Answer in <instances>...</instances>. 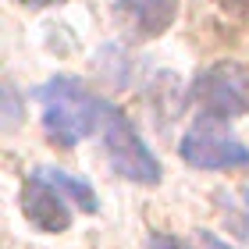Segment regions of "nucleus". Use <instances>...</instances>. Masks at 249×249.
Wrapping results in <instances>:
<instances>
[{
	"label": "nucleus",
	"mask_w": 249,
	"mask_h": 249,
	"mask_svg": "<svg viewBox=\"0 0 249 249\" xmlns=\"http://www.w3.org/2000/svg\"><path fill=\"white\" fill-rule=\"evenodd\" d=\"M25 7H50V4H64V0H18Z\"/></svg>",
	"instance_id": "12"
},
{
	"label": "nucleus",
	"mask_w": 249,
	"mask_h": 249,
	"mask_svg": "<svg viewBox=\"0 0 249 249\" xmlns=\"http://www.w3.org/2000/svg\"><path fill=\"white\" fill-rule=\"evenodd\" d=\"M178 153H182V160L189 167H203V171H213V167H246L249 164V150L224 128V118H213V114H203L182 135Z\"/></svg>",
	"instance_id": "3"
},
{
	"label": "nucleus",
	"mask_w": 249,
	"mask_h": 249,
	"mask_svg": "<svg viewBox=\"0 0 249 249\" xmlns=\"http://www.w3.org/2000/svg\"><path fill=\"white\" fill-rule=\"evenodd\" d=\"M104 142H107V157L110 167L128 178L135 185H157L160 182V164L157 157L146 150L142 135L135 132V124L128 121V114L118 107L104 104Z\"/></svg>",
	"instance_id": "2"
},
{
	"label": "nucleus",
	"mask_w": 249,
	"mask_h": 249,
	"mask_svg": "<svg viewBox=\"0 0 249 249\" xmlns=\"http://www.w3.org/2000/svg\"><path fill=\"white\" fill-rule=\"evenodd\" d=\"M192 100L203 107V114L213 118H239L249 110V71L235 61L210 64L207 71L196 75Z\"/></svg>",
	"instance_id": "4"
},
{
	"label": "nucleus",
	"mask_w": 249,
	"mask_h": 249,
	"mask_svg": "<svg viewBox=\"0 0 249 249\" xmlns=\"http://www.w3.org/2000/svg\"><path fill=\"white\" fill-rule=\"evenodd\" d=\"M150 249H185V242L171 239V235H153V239H150Z\"/></svg>",
	"instance_id": "10"
},
{
	"label": "nucleus",
	"mask_w": 249,
	"mask_h": 249,
	"mask_svg": "<svg viewBox=\"0 0 249 249\" xmlns=\"http://www.w3.org/2000/svg\"><path fill=\"white\" fill-rule=\"evenodd\" d=\"M36 175H39V178H47V182H50L53 189L68 192V196H71V199H75V203H78V207H82V210H89V213L96 210V192L89 189L86 182H78V178L64 175V171H53V167H39Z\"/></svg>",
	"instance_id": "7"
},
{
	"label": "nucleus",
	"mask_w": 249,
	"mask_h": 249,
	"mask_svg": "<svg viewBox=\"0 0 249 249\" xmlns=\"http://www.w3.org/2000/svg\"><path fill=\"white\" fill-rule=\"evenodd\" d=\"M221 11H228L235 18H249V0H217Z\"/></svg>",
	"instance_id": "9"
},
{
	"label": "nucleus",
	"mask_w": 249,
	"mask_h": 249,
	"mask_svg": "<svg viewBox=\"0 0 249 249\" xmlns=\"http://www.w3.org/2000/svg\"><path fill=\"white\" fill-rule=\"evenodd\" d=\"M21 210H25V217L36 224L39 231H64L68 224H71V210H68V203L61 196V189H53L47 178L32 175L25 189H21Z\"/></svg>",
	"instance_id": "5"
},
{
	"label": "nucleus",
	"mask_w": 249,
	"mask_h": 249,
	"mask_svg": "<svg viewBox=\"0 0 249 249\" xmlns=\"http://www.w3.org/2000/svg\"><path fill=\"white\" fill-rule=\"evenodd\" d=\"M118 7L139 36H160L178 18V0H118Z\"/></svg>",
	"instance_id": "6"
},
{
	"label": "nucleus",
	"mask_w": 249,
	"mask_h": 249,
	"mask_svg": "<svg viewBox=\"0 0 249 249\" xmlns=\"http://www.w3.org/2000/svg\"><path fill=\"white\" fill-rule=\"evenodd\" d=\"M39 104H43V128L57 146L71 150L78 139L96 132V124L104 121V104L96 96L86 93V86L78 78H50L39 89Z\"/></svg>",
	"instance_id": "1"
},
{
	"label": "nucleus",
	"mask_w": 249,
	"mask_h": 249,
	"mask_svg": "<svg viewBox=\"0 0 249 249\" xmlns=\"http://www.w3.org/2000/svg\"><path fill=\"white\" fill-rule=\"evenodd\" d=\"M203 249H231V246L221 242V239H213V235H203Z\"/></svg>",
	"instance_id": "11"
},
{
	"label": "nucleus",
	"mask_w": 249,
	"mask_h": 249,
	"mask_svg": "<svg viewBox=\"0 0 249 249\" xmlns=\"http://www.w3.org/2000/svg\"><path fill=\"white\" fill-rule=\"evenodd\" d=\"M242 199H246V221H242V235H249V189L242 192Z\"/></svg>",
	"instance_id": "13"
},
{
	"label": "nucleus",
	"mask_w": 249,
	"mask_h": 249,
	"mask_svg": "<svg viewBox=\"0 0 249 249\" xmlns=\"http://www.w3.org/2000/svg\"><path fill=\"white\" fill-rule=\"evenodd\" d=\"M18 124V93H15V86H4V128H15Z\"/></svg>",
	"instance_id": "8"
}]
</instances>
